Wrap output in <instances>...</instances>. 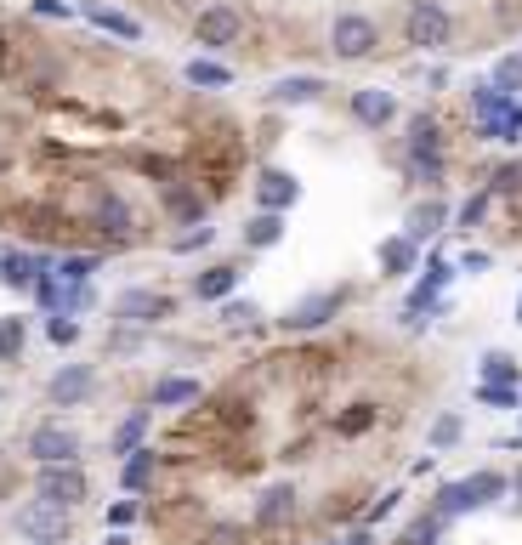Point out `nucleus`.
Returning a JSON list of instances; mask_svg holds the SVG:
<instances>
[{"mask_svg": "<svg viewBox=\"0 0 522 545\" xmlns=\"http://www.w3.org/2000/svg\"><path fill=\"white\" fill-rule=\"evenodd\" d=\"M148 483H154V449L142 443V449H131V455L120 460V489L137 500V494H148Z\"/></svg>", "mask_w": 522, "mask_h": 545, "instance_id": "b1692460", "label": "nucleus"}, {"mask_svg": "<svg viewBox=\"0 0 522 545\" xmlns=\"http://www.w3.org/2000/svg\"><path fill=\"white\" fill-rule=\"evenodd\" d=\"M284 239V216H267V211H256L250 222H244V245L250 250H273Z\"/></svg>", "mask_w": 522, "mask_h": 545, "instance_id": "c85d7f7f", "label": "nucleus"}, {"mask_svg": "<svg viewBox=\"0 0 522 545\" xmlns=\"http://www.w3.org/2000/svg\"><path fill=\"white\" fill-rule=\"evenodd\" d=\"M12 528H18L23 540H35V545H63L69 540V511H57V506H23L18 517H12Z\"/></svg>", "mask_w": 522, "mask_h": 545, "instance_id": "9d476101", "label": "nucleus"}, {"mask_svg": "<svg viewBox=\"0 0 522 545\" xmlns=\"http://www.w3.org/2000/svg\"><path fill=\"white\" fill-rule=\"evenodd\" d=\"M29 12H35V18H74V6H63V0H35Z\"/></svg>", "mask_w": 522, "mask_h": 545, "instance_id": "49530a36", "label": "nucleus"}, {"mask_svg": "<svg viewBox=\"0 0 522 545\" xmlns=\"http://www.w3.org/2000/svg\"><path fill=\"white\" fill-rule=\"evenodd\" d=\"M86 222L103 233V239H114V245H131V239H137V211H131V199H120L114 188H97V194H91Z\"/></svg>", "mask_w": 522, "mask_h": 545, "instance_id": "20e7f679", "label": "nucleus"}, {"mask_svg": "<svg viewBox=\"0 0 522 545\" xmlns=\"http://www.w3.org/2000/svg\"><path fill=\"white\" fill-rule=\"evenodd\" d=\"M375 421H381L375 404H347V409H341V421H335V432H341V438H358V432H369Z\"/></svg>", "mask_w": 522, "mask_h": 545, "instance_id": "473e14b6", "label": "nucleus"}, {"mask_svg": "<svg viewBox=\"0 0 522 545\" xmlns=\"http://www.w3.org/2000/svg\"><path fill=\"white\" fill-rule=\"evenodd\" d=\"M0 358H23V318H0Z\"/></svg>", "mask_w": 522, "mask_h": 545, "instance_id": "c9c22d12", "label": "nucleus"}, {"mask_svg": "<svg viewBox=\"0 0 522 545\" xmlns=\"http://www.w3.org/2000/svg\"><path fill=\"white\" fill-rule=\"evenodd\" d=\"M114 318L120 324H159V318H171V296L165 290H120L114 296Z\"/></svg>", "mask_w": 522, "mask_h": 545, "instance_id": "f8f14e48", "label": "nucleus"}, {"mask_svg": "<svg viewBox=\"0 0 522 545\" xmlns=\"http://www.w3.org/2000/svg\"><path fill=\"white\" fill-rule=\"evenodd\" d=\"M74 18H86L91 29H103V35H114V40H131V46L142 40V23L131 18V12H120V6H103V0H86V6H74Z\"/></svg>", "mask_w": 522, "mask_h": 545, "instance_id": "4468645a", "label": "nucleus"}, {"mask_svg": "<svg viewBox=\"0 0 522 545\" xmlns=\"http://www.w3.org/2000/svg\"><path fill=\"white\" fill-rule=\"evenodd\" d=\"M375 262H381V279H415L420 273V245L415 239H403V233H392V239H381Z\"/></svg>", "mask_w": 522, "mask_h": 545, "instance_id": "a211bd4d", "label": "nucleus"}, {"mask_svg": "<svg viewBox=\"0 0 522 545\" xmlns=\"http://www.w3.org/2000/svg\"><path fill=\"white\" fill-rule=\"evenodd\" d=\"M335 545H375V534H369V528H352L347 540H335Z\"/></svg>", "mask_w": 522, "mask_h": 545, "instance_id": "09e8293b", "label": "nucleus"}, {"mask_svg": "<svg viewBox=\"0 0 522 545\" xmlns=\"http://www.w3.org/2000/svg\"><path fill=\"white\" fill-rule=\"evenodd\" d=\"M148 398H154V409H188V404H199V398H205V387H199L193 375H159Z\"/></svg>", "mask_w": 522, "mask_h": 545, "instance_id": "4be33fe9", "label": "nucleus"}, {"mask_svg": "<svg viewBox=\"0 0 522 545\" xmlns=\"http://www.w3.org/2000/svg\"><path fill=\"white\" fill-rule=\"evenodd\" d=\"M483 387H517V358L511 352H483Z\"/></svg>", "mask_w": 522, "mask_h": 545, "instance_id": "7c9ffc66", "label": "nucleus"}, {"mask_svg": "<svg viewBox=\"0 0 522 545\" xmlns=\"http://www.w3.org/2000/svg\"><path fill=\"white\" fill-rule=\"evenodd\" d=\"M443 228H449V199H420L415 211H409V222H403V239L426 245V239H437Z\"/></svg>", "mask_w": 522, "mask_h": 545, "instance_id": "aec40b11", "label": "nucleus"}, {"mask_svg": "<svg viewBox=\"0 0 522 545\" xmlns=\"http://www.w3.org/2000/svg\"><path fill=\"white\" fill-rule=\"evenodd\" d=\"M97 267H103V256H63V262H52V279L63 290H86Z\"/></svg>", "mask_w": 522, "mask_h": 545, "instance_id": "bb28decb", "label": "nucleus"}, {"mask_svg": "<svg viewBox=\"0 0 522 545\" xmlns=\"http://www.w3.org/2000/svg\"><path fill=\"white\" fill-rule=\"evenodd\" d=\"M517 188H522V165H500L488 176V194H517Z\"/></svg>", "mask_w": 522, "mask_h": 545, "instance_id": "79ce46f5", "label": "nucleus"}, {"mask_svg": "<svg viewBox=\"0 0 522 545\" xmlns=\"http://www.w3.org/2000/svg\"><path fill=\"white\" fill-rule=\"evenodd\" d=\"M517 63H522V57H517Z\"/></svg>", "mask_w": 522, "mask_h": 545, "instance_id": "864d4df0", "label": "nucleus"}, {"mask_svg": "<svg viewBox=\"0 0 522 545\" xmlns=\"http://www.w3.org/2000/svg\"><path fill=\"white\" fill-rule=\"evenodd\" d=\"M517 324H522V296H517Z\"/></svg>", "mask_w": 522, "mask_h": 545, "instance_id": "603ef678", "label": "nucleus"}, {"mask_svg": "<svg viewBox=\"0 0 522 545\" xmlns=\"http://www.w3.org/2000/svg\"><path fill=\"white\" fill-rule=\"evenodd\" d=\"M460 438H466V421L460 415H437L432 421V449H454Z\"/></svg>", "mask_w": 522, "mask_h": 545, "instance_id": "f704fd0d", "label": "nucleus"}, {"mask_svg": "<svg viewBox=\"0 0 522 545\" xmlns=\"http://www.w3.org/2000/svg\"><path fill=\"white\" fill-rule=\"evenodd\" d=\"M403 40H409L415 52H449V40H454L449 6H437V0H415V6H409V18H403Z\"/></svg>", "mask_w": 522, "mask_h": 545, "instance_id": "7ed1b4c3", "label": "nucleus"}, {"mask_svg": "<svg viewBox=\"0 0 522 545\" xmlns=\"http://www.w3.org/2000/svg\"><path fill=\"white\" fill-rule=\"evenodd\" d=\"M477 404H488V409H517L522 404V387H477Z\"/></svg>", "mask_w": 522, "mask_h": 545, "instance_id": "e433bc0d", "label": "nucleus"}, {"mask_svg": "<svg viewBox=\"0 0 522 545\" xmlns=\"http://www.w3.org/2000/svg\"><path fill=\"white\" fill-rule=\"evenodd\" d=\"M301 199V182L290 171H279V165H267V171H261V182H256V205L267 216H284L290 211V205H296Z\"/></svg>", "mask_w": 522, "mask_h": 545, "instance_id": "2eb2a0df", "label": "nucleus"}, {"mask_svg": "<svg viewBox=\"0 0 522 545\" xmlns=\"http://www.w3.org/2000/svg\"><path fill=\"white\" fill-rule=\"evenodd\" d=\"M250 318H256V307H250V301H222V324H227V330H244Z\"/></svg>", "mask_w": 522, "mask_h": 545, "instance_id": "37998d69", "label": "nucleus"}, {"mask_svg": "<svg viewBox=\"0 0 522 545\" xmlns=\"http://www.w3.org/2000/svg\"><path fill=\"white\" fill-rule=\"evenodd\" d=\"M210 239H216V228H188V233H176L171 239V250L176 256H193V250H205Z\"/></svg>", "mask_w": 522, "mask_h": 545, "instance_id": "4c0bfd02", "label": "nucleus"}, {"mask_svg": "<svg viewBox=\"0 0 522 545\" xmlns=\"http://www.w3.org/2000/svg\"><path fill=\"white\" fill-rule=\"evenodd\" d=\"M347 108H352V120L369 125V131H386V125L398 120V97H392L386 86H358L347 97Z\"/></svg>", "mask_w": 522, "mask_h": 545, "instance_id": "9b49d317", "label": "nucleus"}, {"mask_svg": "<svg viewBox=\"0 0 522 545\" xmlns=\"http://www.w3.org/2000/svg\"><path fill=\"white\" fill-rule=\"evenodd\" d=\"M324 91H330V80H324V74H290V80H273V86H267V103L307 108V103H318Z\"/></svg>", "mask_w": 522, "mask_h": 545, "instance_id": "f3484780", "label": "nucleus"}, {"mask_svg": "<svg viewBox=\"0 0 522 545\" xmlns=\"http://www.w3.org/2000/svg\"><path fill=\"white\" fill-rule=\"evenodd\" d=\"M256 523H261V528L296 523V483H273V489H261V500H256Z\"/></svg>", "mask_w": 522, "mask_h": 545, "instance_id": "412c9836", "label": "nucleus"}, {"mask_svg": "<svg viewBox=\"0 0 522 545\" xmlns=\"http://www.w3.org/2000/svg\"><path fill=\"white\" fill-rule=\"evenodd\" d=\"M471 103H477V137L488 142H517L522 137V103L517 91H500V86H477L471 91Z\"/></svg>", "mask_w": 522, "mask_h": 545, "instance_id": "f03ea898", "label": "nucleus"}, {"mask_svg": "<svg viewBox=\"0 0 522 545\" xmlns=\"http://www.w3.org/2000/svg\"><path fill=\"white\" fill-rule=\"evenodd\" d=\"M239 279H244L239 262H216V267H205V273L193 279V296L199 301H227L233 290H239Z\"/></svg>", "mask_w": 522, "mask_h": 545, "instance_id": "5701e85b", "label": "nucleus"}, {"mask_svg": "<svg viewBox=\"0 0 522 545\" xmlns=\"http://www.w3.org/2000/svg\"><path fill=\"white\" fill-rule=\"evenodd\" d=\"M437 517H443V523H454V517H471V511H477V500H471V489H466V477H454V483H443V489H437Z\"/></svg>", "mask_w": 522, "mask_h": 545, "instance_id": "a878e982", "label": "nucleus"}, {"mask_svg": "<svg viewBox=\"0 0 522 545\" xmlns=\"http://www.w3.org/2000/svg\"><path fill=\"white\" fill-rule=\"evenodd\" d=\"M182 80L205 86V91H222V86H233V69H227L222 57H193V63H182Z\"/></svg>", "mask_w": 522, "mask_h": 545, "instance_id": "393cba45", "label": "nucleus"}, {"mask_svg": "<svg viewBox=\"0 0 522 545\" xmlns=\"http://www.w3.org/2000/svg\"><path fill=\"white\" fill-rule=\"evenodd\" d=\"M488 262H494V256H488V250H466V256H460V267H466V273H483Z\"/></svg>", "mask_w": 522, "mask_h": 545, "instance_id": "de8ad7c7", "label": "nucleus"}, {"mask_svg": "<svg viewBox=\"0 0 522 545\" xmlns=\"http://www.w3.org/2000/svg\"><path fill=\"white\" fill-rule=\"evenodd\" d=\"M244 35V18L233 0H210L205 12L193 18V40L205 46V52H222V46H233V40Z\"/></svg>", "mask_w": 522, "mask_h": 545, "instance_id": "6e6552de", "label": "nucleus"}, {"mask_svg": "<svg viewBox=\"0 0 522 545\" xmlns=\"http://www.w3.org/2000/svg\"><path fill=\"white\" fill-rule=\"evenodd\" d=\"M108 523H114V528L137 523V500H114V506H108Z\"/></svg>", "mask_w": 522, "mask_h": 545, "instance_id": "a18cd8bd", "label": "nucleus"}, {"mask_svg": "<svg viewBox=\"0 0 522 545\" xmlns=\"http://www.w3.org/2000/svg\"><path fill=\"white\" fill-rule=\"evenodd\" d=\"M103 545H131V540H125V534H108V540Z\"/></svg>", "mask_w": 522, "mask_h": 545, "instance_id": "3c124183", "label": "nucleus"}, {"mask_svg": "<svg viewBox=\"0 0 522 545\" xmlns=\"http://www.w3.org/2000/svg\"><path fill=\"white\" fill-rule=\"evenodd\" d=\"M403 171L420 188H437L443 171H449V131H443V120L432 108L409 114V125H403Z\"/></svg>", "mask_w": 522, "mask_h": 545, "instance_id": "f257e3e1", "label": "nucleus"}, {"mask_svg": "<svg viewBox=\"0 0 522 545\" xmlns=\"http://www.w3.org/2000/svg\"><path fill=\"white\" fill-rule=\"evenodd\" d=\"M392 545H443V517H437V511L409 517V523L398 528V540H392Z\"/></svg>", "mask_w": 522, "mask_h": 545, "instance_id": "cd10ccee", "label": "nucleus"}, {"mask_svg": "<svg viewBox=\"0 0 522 545\" xmlns=\"http://www.w3.org/2000/svg\"><path fill=\"white\" fill-rule=\"evenodd\" d=\"M29 455H35V466H80V432L63 421H46L29 432Z\"/></svg>", "mask_w": 522, "mask_h": 545, "instance_id": "0eeeda50", "label": "nucleus"}, {"mask_svg": "<svg viewBox=\"0 0 522 545\" xmlns=\"http://www.w3.org/2000/svg\"><path fill=\"white\" fill-rule=\"evenodd\" d=\"M375 46H381V29H375V18H364V12H341V18L330 23V52L341 57V63L375 57Z\"/></svg>", "mask_w": 522, "mask_h": 545, "instance_id": "423d86ee", "label": "nucleus"}, {"mask_svg": "<svg viewBox=\"0 0 522 545\" xmlns=\"http://www.w3.org/2000/svg\"><path fill=\"white\" fill-rule=\"evenodd\" d=\"M505 489H511V494L522 500V466H517V477H505Z\"/></svg>", "mask_w": 522, "mask_h": 545, "instance_id": "8fccbe9b", "label": "nucleus"}, {"mask_svg": "<svg viewBox=\"0 0 522 545\" xmlns=\"http://www.w3.org/2000/svg\"><path fill=\"white\" fill-rule=\"evenodd\" d=\"M466 489H471V500H477V506H494V500H505V494H511L500 472H471Z\"/></svg>", "mask_w": 522, "mask_h": 545, "instance_id": "2f4dec72", "label": "nucleus"}, {"mask_svg": "<svg viewBox=\"0 0 522 545\" xmlns=\"http://www.w3.org/2000/svg\"><path fill=\"white\" fill-rule=\"evenodd\" d=\"M40 273H52V256H35V250H0V284H6V290H35Z\"/></svg>", "mask_w": 522, "mask_h": 545, "instance_id": "dca6fc26", "label": "nucleus"}, {"mask_svg": "<svg viewBox=\"0 0 522 545\" xmlns=\"http://www.w3.org/2000/svg\"><path fill=\"white\" fill-rule=\"evenodd\" d=\"M35 500L40 506H57V511H74L80 500H91V477L80 466H40Z\"/></svg>", "mask_w": 522, "mask_h": 545, "instance_id": "39448f33", "label": "nucleus"}, {"mask_svg": "<svg viewBox=\"0 0 522 545\" xmlns=\"http://www.w3.org/2000/svg\"><path fill=\"white\" fill-rule=\"evenodd\" d=\"M347 307V290H318V296H301L290 313L279 318V330H296V335H307V330H324L335 313Z\"/></svg>", "mask_w": 522, "mask_h": 545, "instance_id": "1a4fd4ad", "label": "nucleus"}, {"mask_svg": "<svg viewBox=\"0 0 522 545\" xmlns=\"http://www.w3.org/2000/svg\"><path fill=\"white\" fill-rule=\"evenodd\" d=\"M398 500H403V489H386L381 500H375V506H369V517L358 528H375V523H386V517H392V511H398Z\"/></svg>", "mask_w": 522, "mask_h": 545, "instance_id": "a19ab883", "label": "nucleus"}, {"mask_svg": "<svg viewBox=\"0 0 522 545\" xmlns=\"http://www.w3.org/2000/svg\"><path fill=\"white\" fill-rule=\"evenodd\" d=\"M91 387H97V375H91V364H63V370L46 381V398H52L57 409H74V404H86Z\"/></svg>", "mask_w": 522, "mask_h": 545, "instance_id": "ddd939ff", "label": "nucleus"}, {"mask_svg": "<svg viewBox=\"0 0 522 545\" xmlns=\"http://www.w3.org/2000/svg\"><path fill=\"white\" fill-rule=\"evenodd\" d=\"M46 341H52V347H74V341H80V318L52 313V318H46Z\"/></svg>", "mask_w": 522, "mask_h": 545, "instance_id": "72a5a7b5", "label": "nucleus"}, {"mask_svg": "<svg viewBox=\"0 0 522 545\" xmlns=\"http://www.w3.org/2000/svg\"><path fill=\"white\" fill-rule=\"evenodd\" d=\"M205 545H244V528H233V523L210 528V534H205Z\"/></svg>", "mask_w": 522, "mask_h": 545, "instance_id": "c03bdc74", "label": "nucleus"}, {"mask_svg": "<svg viewBox=\"0 0 522 545\" xmlns=\"http://www.w3.org/2000/svg\"><path fill=\"white\" fill-rule=\"evenodd\" d=\"M148 421H154V415H148V409H131V415H125L120 426H114V455H131V449H142V438H148Z\"/></svg>", "mask_w": 522, "mask_h": 545, "instance_id": "c756f323", "label": "nucleus"}, {"mask_svg": "<svg viewBox=\"0 0 522 545\" xmlns=\"http://www.w3.org/2000/svg\"><path fill=\"white\" fill-rule=\"evenodd\" d=\"M35 301L46 307V313H57V307H63V284H57L52 273H40L35 279Z\"/></svg>", "mask_w": 522, "mask_h": 545, "instance_id": "58836bf2", "label": "nucleus"}, {"mask_svg": "<svg viewBox=\"0 0 522 545\" xmlns=\"http://www.w3.org/2000/svg\"><path fill=\"white\" fill-rule=\"evenodd\" d=\"M488 205H494V194H488V188H483V194H471L466 205H460V228H477V222L488 216Z\"/></svg>", "mask_w": 522, "mask_h": 545, "instance_id": "ea45409f", "label": "nucleus"}, {"mask_svg": "<svg viewBox=\"0 0 522 545\" xmlns=\"http://www.w3.org/2000/svg\"><path fill=\"white\" fill-rule=\"evenodd\" d=\"M159 205H165V216L182 222V228H199V222H205V199L193 194L188 182H165V188H159Z\"/></svg>", "mask_w": 522, "mask_h": 545, "instance_id": "6ab92c4d", "label": "nucleus"}]
</instances>
